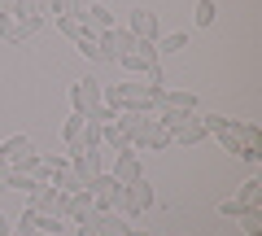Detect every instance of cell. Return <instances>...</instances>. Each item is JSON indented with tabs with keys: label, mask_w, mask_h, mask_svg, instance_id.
Listing matches in <instances>:
<instances>
[{
	"label": "cell",
	"mask_w": 262,
	"mask_h": 236,
	"mask_svg": "<svg viewBox=\"0 0 262 236\" xmlns=\"http://www.w3.org/2000/svg\"><path fill=\"white\" fill-rule=\"evenodd\" d=\"M0 192H9V184H5V175H0Z\"/></svg>",
	"instance_id": "obj_29"
},
{
	"label": "cell",
	"mask_w": 262,
	"mask_h": 236,
	"mask_svg": "<svg viewBox=\"0 0 262 236\" xmlns=\"http://www.w3.org/2000/svg\"><path fill=\"white\" fill-rule=\"evenodd\" d=\"M236 201H241V206H262V180H258V175H253V180H245L241 184V192H236Z\"/></svg>",
	"instance_id": "obj_16"
},
{
	"label": "cell",
	"mask_w": 262,
	"mask_h": 236,
	"mask_svg": "<svg viewBox=\"0 0 262 236\" xmlns=\"http://www.w3.org/2000/svg\"><path fill=\"white\" fill-rule=\"evenodd\" d=\"M35 223H39V210L27 206L18 219H13V236H35Z\"/></svg>",
	"instance_id": "obj_18"
},
{
	"label": "cell",
	"mask_w": 262,
	"mask_h": 236,
	"mask_svg": "<svg viewBox=\"0 0 262 236\" xmlns=\"http://www.w3.org/2000/svg\"><path fill=\"white\" fill-rule=\"evenodd\" d=\"M170 140H175V144H188V149H196L201 140H210V132H206V118H201V114H192V118H188V123L179 127L175 136H170Z\"/></svg>",
	"instance_id": "obj_10"
},
{
	"label": "cell",
	"mask_w": 262,
	"mask_h": 236,
	"mask_svg": "<svg viewBox=\"0 0 262 236\" xmlns=\"http://www.w3.org/2000/svg\"><path fill=\"white\" fill-rule=\"evenodd\" d=\"M61 227H66V219H57V214H44V210H39V223H35V232H61Z\"/></svg>",
	"instance_id": "obj_24"
},
{
	"label": "cell",
	"mask_w": 262,
	"mask_h": 236,
	"mask_svg": "<svg viewBox=\"0 0 262 236\" xmlns=\"http://www.w3.org/2000/svg\"><path fill=\"white\" fill-rule=\"evenodd\" d=\"M27 153H35V144H31V136H22V132H13L9 140L0 144V158L5 162H18V158H27Z\"/></svg>",
	"instance_id": "obj_12"
},
{
	"label": "cell",
	"mask_w": 262,
	"mask_h": 236,
	"mask_svg": "<svg viewBox=\"0 0 262 236\" xmlns=\"http://www.w3.org/2000/svg\"><path fill=\"white\" fill-rule=\"evenodd\" d=\"M236 223H241L245 236H262V206H253V210H245V214H236Z\"/></svg>",
	"instance_id": "obj_20"
},
{
	"label": "cell",
	"mask_w": 262,
	"mask_h": 236,
	"mask_svg": "<svg viewBox=\"0 0 262 236\" xmlns=\"http://www.w3.org/2000/svg\"><path fill=\"white\" fill-rule=\"evenodd\" d=\"M188 44H192V35H188V31H170V35L158 39V53H184Z\"/></svg>",
	"instance_id": "obj_17"
},
{
	"label": "cell",
	"mask_w": 262,
	"mask_h": 236,
	"mask_svg": "<svg viewBox=\"0 0 262 236\" xmlns=\"http://www.w3.org/2000/svg\"><path fill=\"white\" fill-rule=\"evenodd\" d=\"M241 144H258V149H262V132L253 123H241Z\"/></svg>",
	"instance_id": "obj_25"
},
{
	"label": "cell",
	"mask_w": 262,
	"mask_h": 236,
	"mask_svg": "<svg viewBox=\"0 0 262 236\" xmlns=\"http://www.w3.org/2000/svg\"><path fill=\"white\" fill-rule=\"evenodd\" d=\"M170 144L175 140H170V132L158 123V118H144L140 132L131 136V149H144V153H162V149H170Z\"/></svg>",
	"instance_id": "obj_1"
},
{
	"label": "cell",
	"mask_w": 262,
	"mask_h": 236,
	"mask_svg": "<svg viewBox=\"0 0 262 236\" xmlns=\"http://www.w3.org/2000/svg\"><path fill=\"white\" fill-rule=\"evenodd\" d=\"M127 188H131V206H136V219H140L144 210H153V201H158V192H153V184L144 180V175H140L136 184H127Z\"/></svg>",
	"instance_id": "obj_11"
},
{
	"label": "cell",
	"mask_w": 262,
	"mask_h": 236,
	"mask_svg": "<svg viewBox=\"0 0 262 236\" xmlns=\"http://www.w3.org/2000/svg\"><path fill=\"white\" fill-rule=\"evenodd\" d=\"M101 105V83H92V79H75L70 83V110L75 114H88Z\"/></svg>",
	"instance_id": "obj_5"
},
{
	"label": "cell",
	"mask_w": 262,
	"mask_h": 236,
	"mask_svg": "<svg viewBox=\"0 0 262 236\" xmlns=\"http://www.w3.org/2000/svg\"><path fill=\"white\" fill-rule=\"evenodd\" d=\"M53 27L61 31L66 39H75V44H79V39H88V35H96V31H88V27H83L79 18H53Z\"/></svg>",
	"instance_id": "obj_14"
},
{
	"label": "cell",
	"mask_w": 262,
	"mask_h": 236,
	"mask_svg": "<svg viewBox=\"0 0 262 236\" xmlns=\"http://www.w3.org/2000/svg\"><path fill=\"white\" fill-rule=\"evenodd\" d=\"M79 136H83V114H70V118L61 123V140H66V149H75Z\"/></svg>",
	"instance_id": "obj_19"
},
{
	"label": "cell",
	"mask_w": 262,
	"mask_h": 236,
	"mask_svg": "<svg viewBox=\"0 0 262 236\" xmlns=\"http://www.w3.org/2000/svg\"><path fill=\"white\" fill-rule=\"evenodd\" d=\"M96 48H101V61H118L122 53H131V48H136V35H131L127 27L101 31V35H96Z\"/></svg>",
	"instance_id": "obj_2"
},
{
	"label": "cell",
	"mask_w": 262,
	"mask_h": 236,
	"mask_svg": "<svg viewBox=\"0 0 262 236\" xmlns=\"http://www.w3.org/2000/svg\"><path fill=\"white\" fill-rule=\"evenodd\" d=\"M158 110H196V92H162V101H158Z\"/></svg>",
	"instance_id": "obj_13"
},
{
	"label": "cell",
	"mask_w": 262,
	"mask_h": 236,
	"mask_svg": "<svg viewBox=\"0 0 262 236\" xmlns=\"http://www.w3.org/2000/svg\"><path fill=\"white\" fill-rule=\"evenodd\" d=\"M0 13H5V0H0Z\"/></svg>",
	"instance_id": "obj_30"
},
{
	"label": "cell",
	"mask_w": 262,
	"mask_h": 236,
	"mask_svg": "<svg viewBox=\"0 0 262 236\" xmlns=\"http://www.w3.org/2000/svg\"><path fill=\"white\" fill-rule=\"evenodd\" d=\"M219 18V9H214V0H196V13H192V22L196 27H210V22Z\"/></svg>",
	"instance_id": "obj_21"
},
{
	"label": "cell",
	"mask_w": 262,
	"mask_h": 236,
	"mask_svg": "<svg viewBox=\"0 0 262 236\" xmlns=\"http://www.w3.org/2000/svg\"><path fill=\"white\" fill-rule=\"evenodd\" d=\"M192 114H196V110H158V123H162V127H166V132H170V136H175V132H179V127H184V123H188V118H192Z\"/></svg>",
	"instance_id": "obj_15"
},
{
	"label": "cell",
	"mask_w": 262,
	"mask_h": 236,
	"mask_svg": "<svg viewBox=\"0 0 262 236\" xmlns=\"http://www.w3.org/2000/svg\"><path fill=\"white\" fill-rule=\"evenodd\" d=\"M5 184H9L13 192H31L39 180H31V175H18V170H5Z\"/></svg>",
	"instance_id": "obj_23"
},
{
	"label": "cell",
	"mask_w": 262,
	"mask_h": 236,
	"mask_svg": "<svg viewBox=\"0 0 262 236\" xmlns=\"http://www.w3.org/2000/svg\"><path fill=\"white\" fill-rule=\"evenodd\" d=\"M66 162H70V170H75L79 180H92V175H101V149H66Z\"/></svg>",
	"instance_id": "obj_4"
},
{
	"label": "cell",
	"mask_w": 262,
	"mask_h": 236,
	"mask_svg": "<svg viewBox=\"0 0 262 236\" xmlns=\"http://www.w3.org/2000/svg\"><path fill=\"white\" fill-rule=\"evenodd\" d=\"M144 79H149V83H158V88H166V70H162V66H153Z\"/></svg>",
	"instance_id": "obj_27"
},
{
	"label": "cell",
	"mask_w": 262,
	"mask_h": 236,
	"mask_svg": "<svg viewBox=\"0 0 262 236\" xmlns=\"http://www.w3.org/2000/svg\"><path fill=\"white\" fill-rule=\"evenodd\" d=\"M0 39H5V44H22V31H18V22H13L9 13H0Z\"/></svg>",
	"instance_id": "obj_22"
},
{
	"label": "cell",
	"mask_w": 262,
	"mask_h": 236,
	"mask_svg": "<svg viewBox=\"0 0 262 236\" xmlns=\"http://www.w3.org/2000/svg\"><path fill=\"white\" fill-rule=\"evenodd\" d=\"M127 31L136 39H158V13H153V9H131Z\"/></svg>",
	"instance_id": "obj_9"
},
{
	"label": "cell",
	"mask_w": 262,
	"mask_h": 236,
	"mask_svg": "<svg viewBox=\"0 0 262 236\" xmlns=\"http://www.w3.org/2000/svg\"><path fill=\"white\" fill-rule=\"evenodd\" d=\"M79 22H83L88 31H96V35H101V31H114V27H118V22H114V9H110V5H96V0L79 9Z\"/></svg>",
	"instance_id": "obj_8"
},
{
	"label": "cell",
	"mask_w": 262,
	"mask_h": 236,
	"mask_svg": "<svg viewBox=\"0 0 262 236\" xmlns=\"http://www.w3.org/2000/svg\"><path fill=\"white\" fill-rule=\"evenodd\" d=\"M88 223H92L96 236H131V232H136V227H131V219L114 214V210H92V214H88Z\"/></svg>",
	"instance_id": "obj_3"
},
{
	"label": "cell",
	"mask_w": 262,
	"mask_h": 236,
	"mask_svg": "<svg viewBox=\"0 0 262 236\" xmlns=\"http://www.w3.org/2000/svg\"><path fill=\"white\" fill-rule=\"evenodd\" d=\"M88 118H96V123H114V118H118V110H110V105H96V110H88Z\"/></svg>",
	"instance_id": "obj_26"
},
{
	"label": "cell",
	"mask_w": 262,
	"mask_h": 236,
	"mask_svg": "<svg viewBox=\"0 0 262 236\" xmlns=\"http://www.w3.org/2000/svg\"><path fill=\"white\" fill-rule=\"evenodd\" d=\"M0 236H13V219L9 214H0Z\"/></svg>",
	"instance_id": "obj_28"
},
{
	"label": "cell",
	"mask_w": 262,
	"mask_h": 236,
	"mask_svg": "<svg viewBox=\"0 0 262 236\" xmlns=\"http://www.w3.org/2000/svg\"><path fill=\"white\" fill-rule=\"evenodd\" d=\"M31 206L44 210V214H57V219H61L66 192H61V188H53V184H35V188H31Z\"/></svg>",
	"instance_id": "obj_7"
},
{
	"label": "cell",
	"mask_w": 262,
	"mask_h": 236,
	"mask_svg": "<svg viewBox=\"0 0 262 236\" xmlns=\"http://www.w3.org/2000/svg\"><path fill=\"white\" fill-rule=\"evenodd\" d=\"M118 184H136L144 175V166H140V149H118V158H114V170H110Z\"/></svg>",
	"instance_id": "obj_6"
}]
</instances>
